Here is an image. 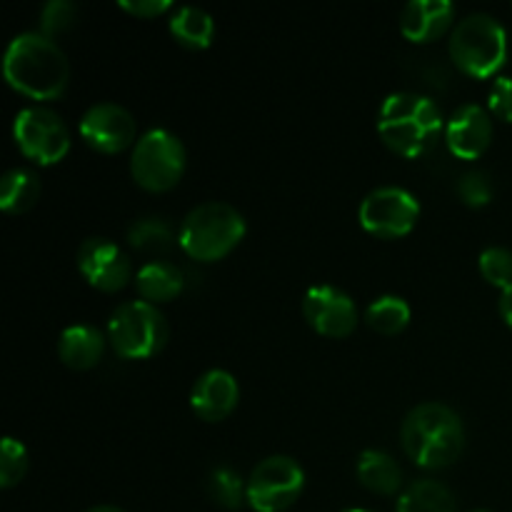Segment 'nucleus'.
Segmentation results:
<instances>
[{"instance_id":"1","label":"nucleus","mask_w":512,"mask_h":512,"mask_svg":"<svg viewBox=\"0 0 512 512\" xmlns=\"http://www.w3.org/2000/svg\"><path fill=\"white\" fill-rule=\"evenodd\" d=\"M3 75L10 88L30 100H53L68 88L70 65L53 38L40 30H25L5 48Z\"/></svg>"},{"instance_id":"2","label":"nucleus","mask_w":512,"mask_h":512,"mask_svg":"<svg viewBox=\"0 0 512 512\" xmlns=\"http://www.w3.org/2000/svg\"><path fill=\"white\" fill-rule=\"evenodd\" d=\"M400 443L418 468H448L465 448V425L450 405L430 400L405 415Z\"/></svg>"},{"instance_id":"3","label":"nucleus","mask_w":512,"mask_h":512,"mask_svg":"<svg viewBox=\"0 0 512 512\" xmlns=\"http://www.w3.org/2000/svg\"><path fill=\"white\" fill-rule=\"evenodd\" d=\"M378 133L385 145L403 158H420L438 143L440 133H445V120L433 98L398 90L380 105Z\"/></svg>"},{"instance_id":"4","label":"nucleus","mask_w":512,"mask_h":512,"mask_svg":"<svg viewBox=\"0 0 512 512\" xmlns=\"http://www.w3.org/2000/svg\"><path fill=\"white\" fill-rule=\"evenodd\" d=\"M243 213L223 200H208L190 210L180 223L178 243L193 260L213 263L225 258L245 238Z\"/></svg>"},{"instance_id":"5","label":"nucleus","mask_w":512,"mask_h":512,"mask_svg":"<svg viewBox=\"0 0 512 512\" xmlns=\"http://www.w3.org/2000/svg\"><path fill=\"white\" fill-rule=\"evenodd\" d=\"M448 50L463 73L473 78H490L508 58V33L495 15L470 13L450 30Z\"/></svg>"},{"instance_id":"6","label":"nucleus","mask_w":512,"mask_h":512,"mask_svg":"<svg viewBox=\"0 0 512 512\" xmlns=\"http://www.w3.org/2000/svg\"><path fill=\"white\" fill-rule=\"evenodd\" d=\"M108 340L120 358H153L168 343V320L158 305L148 300H128L110 313Z\"/></svg>"},{"instance_id":"7","label":"nucleus","mask_w":512,"mask_h":512,"mask_svg":"<svg viewBox=\"0 0 512 512\" xmlns=\"http://www.w3.org/2000/svg\"><path fill=\"white\" fill-rule=\"evenodd\" d=\"M130 173L140 188L150 193L170 190L185 173V145L173 130L150 128L135 140Z\"/></svg>"},{"instance_id":"8","label":"nucleus","mask_w":512,"mask_h":512,"mask_svg":"<svg viewBox=\"0 0 512 512\" xmlns=\"http://www.w3.org/2000/svg\"><path fill=\"white\" fill-rule=\"evenodd\" d=\"M305 470L290 455H268L248 475V505L255 512H283L300 498Z\"/></svg>"},{"instance_id":"9","label":"nucleus","mask_w":512,"mask_h":512,"mask_svg":"<svg viewBox=\"0 0 512 512\" xmlns=\"http://www.w3.org/2000/svg\"><path fill=\"white\" fill-rule=\"evenodd\" d=\"M13 138L20 153L38 165L60 163L70 150L68 125L45 105H28L15 115Z\"/></svg>"},{"instance_id":"10","label":"nucleus","mask_w":512,"mask_h":512,"mask_svg":"<svg viewBox=\"0 0 512 512\" xmlns=\"http://www.w3.org/2000/svg\"><path fill=\"white\" fill-rule=\"evenodd\" d=\"M420 218V203L400 185H380L370 190L358 208V220L378 238H403Z\"/></svg>"},{"instance_id":"11","label":"nucleus","mask_w":512,"mask_h":512,"mask_svg":"<svg viewBox=\"0 0 512 512\" xmlns=\"http://www.w3.org/2000/svg\"><path fill=\"white\" fill-rule=\"evenodd\" d=\"M303 315L315 333L325 338H345L358 325V308L345 290L320 283L303 295Z\"/></svg>"},{"instance_id":"12","label":"nucleus","mask_w":512,"mask_h":512,"mask_svg":"<svg viewBox=\"0 0 512 512\" xmlns=\"http://www.w3.org/2000/svg\"><path fill=\"white\" fill-rule=\"evenodd\" d=\"M78 270L93 288L103 290V293H115L128 285L130 275H133V263L115 240L93 235V238L83 240V245L78 248Z\"/></svg>"},{"instance_id":"13","label":"nucleus","mask_w":512,"mask_h":512,"mask_svg":"<svg viewBox=\"0 0 512 512\" xmlns=\"http://www.w3.org/2000/svg\"><path fill=\"white\" fill-rule=\"evenodd\" d=\"M85 143L98 153H120L135 140V118L128 108L110 100L90 105L78 123Z\"/></svg>"},{"instance_id":"14","label":"nucleus","mask_w":512,"mask_h":512,"mask_svg":"<svg viewBox=\"0 0 512 512\" xmlns=\"http://www.w3.org/2000/svg\"><path fill=\"white\" fill-rule=\"evenodd\" d=\"M493 140V118L478 103H463L445 123V143L460 160H475Z\"/></svg>"},{"instance_id":"15","label":"nucleus","mask_w":512,"mask_h":512,"mask_svg":"<svg viewBox=\"0 0 512 512\" xmlns=\"http://www.w3.org/2000/svg\"><path fill=\"white\" fill-rule=\"evenodd\" d=\"M240 400V385L233 373L223 368H210L195 380L190 390V405L200 420L220 423L235 410Z\"/></svg>"},{"instance_id":"16","label":"nucleus","mask_w":512,"mask_h":512,"mask_svg":"<svg viewBox=\"0 0 512 512\" xmlns=\"http://www.w3.org/2000/svg\"><path fill=\"white\" fill-rule=\"evenodd\" d=\"M455 5L450 0H410L400 13V30L410 43H430L453 30Z\"/></svg>"},{"instance_id":"17","label":"nucleus","mask_w":512,"mask_h":512,"mask_svg":"<svg viewBox=\"0 0 512 512\" xmlns=\"http://www.w3.org/2000/svg\"><path fill=\"white\" fill-rule=\"evenodd\" d=\"M105 353V335L90 323H73L60 333L58 355L68 368L88 370Z\"/></svg>"},{"instance_id":"18","label":"nucleus","mask_w":512,"mask_h":512,"mask_svg":"<svg viewBox=\"0 0 512 512\" xmlns=\"http://www.w3.org/2000/svg\"><path fill=\"white\" fill-rule=\"evenodd\" d=\"M183 285V270L168 260H148L135 273V288H138L140 298L153 305L178 298L183 293Z\"/></svg>"},{"instance_id":"19","label":"nucleus","mask_w":512,"mask_h":512,"mask_svg":"<svg viewBox=\"0 0 512 512\" xmlns=\"http://www.w3.org/2000/svg\"><path fill=\"white\" fill-rule=\"evenodd\" d=\"M360 485L378 495H395L403 488V468L398 460L385 450L368 448L358 455V465H355Z\"/></svg>"},{"instance_id":"20","label":"nucleus","mask_w":512,"mask_h":512,"mask_svg":"<svg viewBox=\"0 0 512 512\" xmlns=\"http://www.w3.org/2000/svg\"><path fill=\"white\" fill-rule=\"evenodd\" d=\"M168 28L173 33V38L180 45L193 50H203L213 43L215 35V20L200 5H180L173 10L168 20Z\"/></svg>"},{"instance_id":"21","label":"nucleus","mask_w":512,"mask_h":512,"mask_svg":"<svg viewBox=\"0 0 512 512\" xmlns=\"http://www.w3.org/2000/svg\"><path fill=\"white\" fill-rule=\"evenodd\" d=\"M398 512H458V503L448 485L433 478H420L400 493Z\"/></svg>"},{"instance_id":"22","label":"nucleus","mask_w":512,"mask_h":512,"mask_svg":"<svg viewBox=\"0 0 512 512\" xmlns=\"http://www.w3.org/2000/svg\"><path fill=\"white\" fill-rule=\"evenodd\" d=\"M40 198V180L30 168H10L0 178V208L5 213H25Z\"/></svg>"},{"instance_id":"23","label":"nucleus","mask_w":512,"mask_h":512,"mask_svg":"<svg viewBox=\"0 0 512 512\" xmlns=\"http://www.w3.org/2000/svg\"><path fill=\"white\" fill-rule=\"evenodd\" d=\"M128 243L135 250H143L150 255H163L178 243V233L173 225L158 215H148V218H138L128 228Z\"/></svg>"},{"instance_id":"24","label":"nucleus","mask_w":512,"mask_h":512,"mask_svg":"<svg viewBox=\"0 0 512 512\" xmlns=\"http://www.w3.org/2000/svg\"><path fill=\"white\" fill-rule=\"evenodd\" d=\"M410 305L400 295H380L365 308V323L380 335H398L410 323Z\"/></svg>"},{"instance_id":"25","label":"nucleus","mask_w":512,"mask_h":512,"mask_svg":"<svg viewBox=\"0 0 512 512\" xmlns=\"http://www.w3.org/2000/svg\"><path fill=\"white\" fill-rule=\"evenodd\" d=\"M205 488L210 500L225 510H238L240 505L248 503V480H243V475L230 465H215Z\"/></svg>"},{"instance_id":"26","label":"nucleus","mask_w":512,"mask_h":512,"mask_svg":"<svg viewBox=\"0 0 512 512\" xmlns=\"http://www.w3.org/2000/svg\"><path fill=\"white\" fill-rule=\"evenodd\" d=\"M28 448H25L20 440L15 438H3V445H0V488H13L28 473Z\"/></svg>"},{"instance_id":"27","label":"nucleus","mask_w":512,"mask_h":512,"mask_svg":"<svg viewBox=\"0 0 512 512\" xmlns=\"http://www.w3.org/2000/svg\"><path fill=\"white\" fill-rule=\"evenodd\" d=\"M478 268L490 285L505 290L512 285V250L505 245H488L480 253Z\"/></svg>"},{"instance_id":"28","label":"nucleus","mask_w":512,"mask_h":512,"mask_svg":"<svg viewBox=\"0 0 512 512\" xmlns=\"http://www.w3.org/2000/svg\"><path fill=\"white\" fill-rule=\"evenodd\" d=\"M455 190H458L460 200L465 205H470V208H483V205H488L493 200L495 193L493 180H490V175L485 170H468V173H463L458 178Z\"/></svg>"},{"instance_id":"29","label":"nucleus","mask_w":512,"mask_h":512,"mask_svg":"<svg viewBox=\"0 0 512 512\" xmlns=\"http://www.w3.org/2000/svg\"><path fill=\"white\" fill-rule=\"evenodd\" d=\"M78 18V5L70 0H48L40 10V33L53 38V35L65 33Z\"/></svg>"},{"instance_id":"30","label":"nucleus","mask_w":512,"mask_h":512,"mask_svg":"<svg viewBox=\"0 0 512 512\" xmlns=\"http://www.w3.org/2000/svg\"><path fill=\"white\" fill-rule=\"evenodd\" d=\"M488 105L493 115H498L505 123H512V78L510 75H498L490 85Z\"/></svg>"},{"instance_id":"31","label":"nucleus","mask_w":512,"mask_h":512,"mask_svg":"<svg viewBox=\"0 0 512 512\" xmlns=\"http://www.w3.org/2000/svg\"><path fill=\"white\" fill-rule=\"evenodd\" d=\"M118 8L140 15V18H155L173 8V3L170 0H118Z\"/></svg>"},{"instance_id":"32","label":"nucleus","mask_w":512,"mask_h":512,"mask_svg":"<svg viewBox=\"0 0 512 512\" xmlns=\"http://www.w3.org/2000/svg\"><path fill=\"white\" fill-rule=\"evenodd\" d=\"M500 315H503L505 323L512 328V285H508V288L500 293Z\"/></svg>"},{"instance_id":"33","label":"nucleus","mask_w":512,"mask_h":512,"mask_svg":"<svg viewBox=\"0 0 512 512\" xmlns=\"http://www.w3.org/2000/svg\"><path fill=\"white\" fill-rule=\"evenodd\" d=\"M85 512H125V510L115 508V505H95V508H90V510H85Z\"/></svg>"},{"instance_id":"34","label":"nucleus","mask_w":512,"mask_h":512,"mask_svg":"<svg viewBox=\"0 0 512 512\" xmlns=\"http://www.w3.org/2000/svg\"><path fill=\"white\" fill-rule=\"evenodd\" d=\"M345 512H368V510H360V508H355V510H345Z\"/></svg>"},{"instance_id":"35","label":"nucleus","mask_w":512,"mask_h":512,"mask_svg":"<svg viewBox=\"0 0 512 512\" xmlns=\"http://www.w3.org/2000/svg\"><path fill=\"white\" fill-rule=\"evenodd\" d=\"M470 512H490V510H470Z\"/></svg>"}]
</instances>
